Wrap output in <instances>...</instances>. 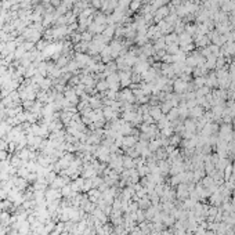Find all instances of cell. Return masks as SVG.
<instances>
[{"label": "cell", "instance_id": "6da1fadb", "mask_svg": "<svg viewBox=\"0 0 235 235\" xmlns=\"http://www.w3.org/2000/svg\"><path fill=\"white\" fill-rule=\"evenodd\" d=\"M2 148H4V143H3V141H0V149Z\"/></svg>", "mask_w": 235, "mask_h": 235}]
</instances>
